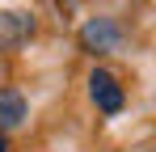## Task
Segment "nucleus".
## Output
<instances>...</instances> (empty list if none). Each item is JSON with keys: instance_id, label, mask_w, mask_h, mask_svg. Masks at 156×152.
<instances>
[{"instance_id": "obj_1", "label": "nucleus", "mask_w": 156, "mask_h": 152, "mask_svg": "<svg viewBox=\"0 0 156 152\" xmlns=\"http://www.w3.org/2000/svg\"><path fill=\"white\" fill-rule=\"evenodd\" d=\"M80 42H84V51H93V55H110V51L122 47V25L114 21V17H93V21L80 25Z\"/></svg>"}, {"instance_id": "obj_2", "label": "nucleus", "mask_w": 156, "mask_h": 152, "mask_svg": "<svg viewBox=\"0 0 156 152\" xmlns=\"http://www.w3.org/2000/svg\"><path fill=\"white\" fill-rule=\"evenodd\" d=\"M89 97H93V106L101 110V114H118L122 106H127V93H122V85H118V76L110 72H97L89 76Z\"/></svg>"}, {"instance_id": "obj_3", "label": "nucleus", "mask_w": 156, "mask_h": 152, "mask_svg": "<svg viewBox=\"0 0 156 152\" xmlns=\"http://www.w3.org/2000/svg\"><path fill=\"white\" fill-rule=\"evenodd\" d=\"M34 38V17L21 9H0V51H17Z\"/></svg>"}, {"instance_id": "obj_4", "label": "nucleus", "mask_w": 156, "mask_h": 152, "mask_svg": "<svg viewBox=\"0 0 156 152\" xmlns=\"http://www.w3.org/2000/svg\"><path fill=\"white\" fill-rule=\"evenodd\" d=\"M30 118V106L17 89H0V131H13Z\"/></svg>"}, {"instance_id": "obj_5", "label": "nucleus", "mask_w": 156, "mask_h": 152, "mask_svg": "<svg viewBox=\"0 0 156 152\" xmlns=\"http://www.w3.org/2000/svg\"><path fill=\"white\" fill-rule=\"evenodd\" d=\"M0 152H9V135L4 131H0Z\"/></svg>"}]
</instances>
